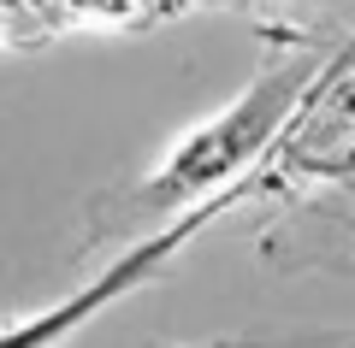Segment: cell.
Here are the masks:
<instances>
[{"label": "cell", "instance_id": "obj_2", "mask_svg": "<svg viewBox=\"0 0 355 348\" xmlns=\"http://www.w3.org/2000/svg\"><path fill=\"white\" fill-rule=\"evenodd\" d=\"M30 6H36V12H60V0H30Z\"/></svg>", "mask_w": 355, "mask_h": 348}, {"label": "cell", "instance_id": "obj_1", "mask_svg": "<svg viewBox=\"0 0 355 348\" xmlns=\"http://www.w3.org/2000/svg\"><path fill=\"white\" fill-rule=\"evenodd\" d=\"M71 12H83V18H101V24H125L130 12H137V0H65Z\"/></svg>", "mask_w": 355, "mask_h": 348}]
</instances>
